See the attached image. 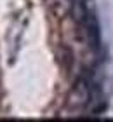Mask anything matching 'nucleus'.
<instances>
[{
  "label": "nucleus",
  "mask_w": 113,
  "mask_h": 122,
  "mask_svg": "<svg viewBox=\"0 0 113 122\" xmlns=\"http://www.w3.org/2000/svg\"><path fill=\"white\" fill-rule=\"evenodd\" d=\"M73 61H75L73 51L66 46V44H63V46L59 47V63H61V66H63L66 71H70L71 66H73Z\"/></svg>",
  "instance_id": "obj_4"
},
{
  "label": "nucleus",
  "mask_w": 113,
  "mask_h": 122,
  "mask_svg": "<svg viewBox=\"0 0 113 122\" xmlns=\"http://www.w3.org/2000/svg\"><path fill=\"white\" fill-rule=\"evenodd\" d=\"M90 99H92V86L87 79H80L75 80L73 87L70 89L66 96V107L70 110H82L90 105Z\"/></svg>",
  "instance_id": "obj_1"
},
{
  "label": "nucleus",
  "mask_w": 113,
  "mask_h": 122,
  "mask_svg": "<svg viewBox=\"0 0 113 122\" xmlns=\"http://www.w3.org/2000/svg\"><path fill=\"white\" fill-rule=\"evenodd\" d=\"M80 26V33L84 35V38L87 40V44L94 51H99L101 49V28H99V23H98V18L94 14L87 12V16L84 18L82 23H78Z\"/></svg>",
  "instance_id": "obj_2"
},
{
  "label": "nucleus",
  "mask_w": 113,
  "mask_h": 122,
  "mask_svg": "<svg viewBox=\"0 0 113 122\" xmlns=\"http://www.w3.org/2000/svg\"><path fill=\"white\" fill-rule=\"evenodd\" d=\"M47 5L58 19H64L68 16H71L73 4L71 0H47Z\"/></svg>",
  "instance_id": "obj_3"
}]
</instances>
